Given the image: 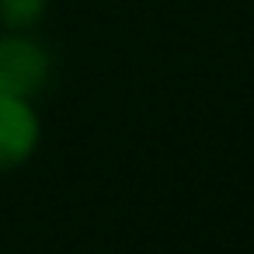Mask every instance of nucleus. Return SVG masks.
Here are the masks:
<instances>
[{"label": "nucleus", "instance_id": "f257e3e1", "mask_svg": "<svg viewBox=\"0 0 254 254\" xmlns=\"http://www.w3.org/2000/svg\"><path fill=\"white\" fill-rule=\"evenodd\" d=\"M49 73H53V56L39 39L25 32L0 35V94L35 98L46 87Z\"/></svg>", "mask_w": 254, "mask_h": 254}, {"label": "nucleus", "instance_id": "f03ea898", "mask_svg": "<svg viewBox=\"0 0 254 254\" xmlns=\"http://www.w3.org/2000/svg\"><path fill=\"white\" fill-rule=\"evenodd\" d=\"M39 143H42V122L32 98L0 94V174L28 164Z\"/></svg>", "mask_w": 254, "mask_h": 254}, {"label": "nucleus", "instance_id": "7ed1b4c3", "mask_svg": "<svg viewBox=\"0 0 254 254\" xmlns=\"http://www.w3.org/2000/svg\"><path fill=\"white\" fill-rule=\"evenodd\" d=\"M49 0H0V25L7 32H28L42 21Z\"/></svg>", "mask_w": 254, "mask_h": 254}]
</instances>
